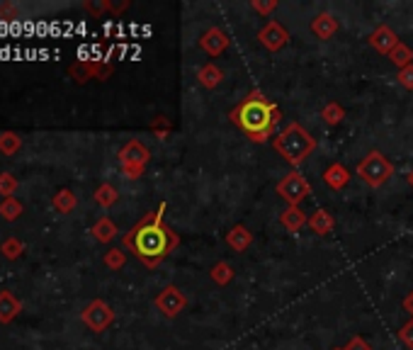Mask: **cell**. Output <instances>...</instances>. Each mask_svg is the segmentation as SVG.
<instances>
[{
    "label": "cell",
    "mask_w": 413,
    "mask_h": 350,
    "mask_svg": "<svg viewBox=\"0 0 413 350\" xmlns=\"http://www.w3.org/2000/svg\"><path fill=\"white\" fill-rule=\"evenodd\" d=\"M399 341L404 343L409 350H413V319H409L404 326L399 328Z\"/></svg>",
    "instance_id": "obj_25"
},
{
    "label": "cell",
    "mask_w": 413,
    "mask_h": 350,
    "mask_svg": "<svg viewBox=\"0 0 413 350\" xmlns=\"http://www.w3.org/2000/svg\"><path fill=\"white\" fill-rule=\"evenodd\" d=\"M83 321H85V326H90L92 331L100 333L114 321V311L109 309L102 299H95V302H90L85 306V311H83Z\"/></svg>",
    "instance_id": "obj_8"
},
{
    "label": "cell",
    "mask_w": 413,
    "mask_h": 350,
    "mask_svg": "<svg viewBox=\"0 0 413 350\" xmlns=\"http://www.w3.org/2000/svg\"><path fill=\"white\" fill-rule=\"evenodd\" d=\"M18 314V302H15L10 294H0V319L3 321H8V319H13V316Z\"/></svg>",
    "instance_id": "obj_23"
},
{
    "label": "cell",
    "mask_w": 413,
    "mask_h": 350,
    "mask_svg": "<svg viewBox=\"0 0 413 350\" xmlns=\"http://www.w3.org/2000/svg\"><path fill=\"white\" fill-rule=\"evenodd\" d=\"M396 80H399L401 88H406V90H413V64L406 66V68H401L399 73H396Z\"/></svg>",
    "instance_id": "obj_27"
},
{
    "label": "cell",
    "mask_w": 413,
    "mask_h": 350,
    "mask_svg": "<svg viewBox=\"0 0 413 350\" xmlns=\"http://www.w3.org/2000/svg\"><path fill=\"white\" fill-rule=\"evenodd\" d=\"M229 44H231L229 35L224 30H219V27H212V30H207L205 35L200 37V49L214 59L222 56V54L229 49Z\"/></svg>",
    "instance_id": "obj_10"
},
{
    "label": "cell",
    "mask_w": 413,
    "mask_h": 350,
    "mask_svg": "<svg viewBox=\"0 0 413 350\" xmlns=\"http://www.w3.org/2000/svg\"><path fill=\"white\" fill-rule=\"evenodd\" d=\"M229 117L231 122L246 131L251 141L265 144L275 131V122L280 119V107L265 100L261 90H253L239 107L231 109Z\"/></svg>",
    "instance_id": "obj_2"
},
{
    "label": "cell",
    "mask_w": 413,
    "mask_h": 350,
    "mask_svg": "<svg viewBox=\"0 0 413 350\" xmlns=\"http://www.w3.org/2000/svg\"><path fill=\"white\" fill-rule=\"evenodd\" d=\"M396 44H399V37H396V32L387 25H379L370 35V47L377 49V52L384 54V56H389V54L394 52Z\"/></svg>",
    "instance_id": "obj_11"
},
{
    "label": "cell",
    "mask_w": 413,
    "mask_h": 350,
    "mask_svg": "<svg viewBox=\"0 0 413 350\" xmlns=\"http://www.w3.org/2000/svg\"><path fill=\"white\" fill-rule=\"evenodd\" d=\"M117 190L112 188V185H100V188L95 190V200H97V205H102V207H112L114 202H117Z\"/></svg>",
    "instance_id": "obj_22"
},
{
    "label": "cell",
    "mask_w": 413,
    "mask_h": 350,
    "mask_svg": "<svg viewBox=\"0 0 413 350\" xmlns=\"http://www.w3.org/2000/svg\"><path fill=\"white\" fill-rule=\"evenodd\" d=\"M156 309L161 311L163 316H168V319H175V316L183 314L187 309L185 292L180 287H175V284H165L156 297Z\"/></svg>",
    "instance_id": "obj_7"
},
{
    "label": "cell",
    "mask_w": 413,
    "mask_h": 350,
    "mask_svg": "<svg viewBox=\"0 0 413 350\" xmlns=\"http://www.w3.org/2000/svg\"><path fill=\"white\" fill-rule=\"evenodd\" d=\"M234 267L229 265L227 260H219L212 265V270H209V277H212V282H217L219 287H227V284H231V280H234Z\"/></svg>",
    "instance_id": "obj_18"
},
{
    "label": "cell",
    "mask_w": 413,
    "mask_h": 350,
    "mask_svg": "<svg viewBox=\"0 0 413 350\" xmlns=\"http://www.w3.org/2000/svg\"><path fill=\"white\" fill-rule=\"evenodd\" d=\"M251 243H253V234L248 231V227H244V224H236V227L229 229L227 246H229L231 251H236V253H244V251Z\"/></svg>",
    "instance_id": "obj_15"
},
{
    "label": "cell",
    "mask_w": 413,
    "mask_h": 350,
    "mask_svg": "<svg viewBox=\"0 0 413 350\" xmlns=\"http://www.w3.org/2000/svg\"><path fill=\"white\" fill-rule=\"evenodd\" d=\"M18 144H20V141L15 139L13 134H5V139H0V146H3L5 151H10V149H18Z\"/></svg>",
    "instance_id": "obj_31"
},
{
    "label": "cell",
    "mask_w": 413,
    "mask_h": 350,
    "mask_svg": "<svg viewBox=\"0 0 413 350\" xmlns=\"http://www.w3.org/2000/svg\"><path fill=\"white\" fill-rule=\"evenodd\" d=\"M389 61H392L394 66H399V71H401V68H406V66H411V64H413V52H411V47H406L404 42H399V44H396L394 52L389 54Z\"/></svg>",
    "instance_id": "obj_20"
},
{
    "label": "cell",
    "mask_w": 413,
    "mask_h": 350,
    "mask_svg": "<svg viewBox=\"0 0 413 350\" xmlns=\"http://www.w3.org/2000/svg\"><path fill=\"white\" fill-rule=\"evenodd\" d=\"M163 215L165 205L158 207V212L141 219L124 236L126 248L148 267H156L158 262H163L180 246V236L163 222Z\"/></svg>",
    "instance_id": "obj_1"
},
{
    "label": "cell",
    "mask_w": 413,
    "mask_h": 350,
    "mask_svg": "<svg viewBox=\"0 0 413 350\" xmlns=\"http://www.w3.org/2000/svg\"><path fill=\"white\" fill-rule=\"evenodd\" d=\"M73 205H76L73 193H68V190L59 193V197H56V207H59V210H61V212H68V210H73Z\"/></svg>",
    "instance_id": "obj_28"
},
{
    "label": "cell",
    "mask_w": 413,
    "mask_h": 350,
    "mask_svg": "<svg viewBox=\"0 0 413 350\" xmlns=\"http://www.w3.org/2000/svg\"><path fill=\"white\" fill-rule=\"evenodd\" d=\"M258 40H261L263 47L268 49V52H280V49H285L287 47V42H289V32L285 30V25L282 22H277V20H270L265 27H263L261 32H258Z\"/></svg>",
    "instance_id": "obj_9"
},
{
    "label": "cell",
    "mask_w": 413,
    "mask_h": 350,
    "mask_svg": "<svg viewBox=\"0 0 413 350\" xmlns=\"http://www.w3.org/2000/svg\"><path fill=\"white\" fill-rule=\"evenodd\" d=\"M321 117L326 124L335 127V124H340L345 119V107L340 105V102H328V105H323L321 109Z\"/></svg>",
    "instance_id": "obj_19"
},
{
    "label": "cell",
    "mask_w": 413,
    "mask_h": 350,
    "mask_svg": "<svg viewBox=\"0 0 413 350\" xmlns=\"http://www.w3.org/2000/svg\"><path fill=\"white\" fill-rule=\"evenodd\" d=\"M311 32H313V37L321 42L333 40V35L338 32V20L330 13H318L316 18L311 20Z\"/></svg>",
    "instance_id": "obj_12"
},
{
    "label": "cell",
    "mask_w": 413,
    "mask_h": 350,
    "mask_svg": "<svg viewBox=\"0 0 413 350\" xmlns=\"http://www.w3.org/2000/svg\"><path fill=\"white\" fill-rule=\"evenodd\" d=\"M0 212H3V215L8 217V219H15V217L20 215V205H18V202H13V200H8V202L3 205V210H0Z\"/></svg>",
    "instance_id": "obj_30"
},
{
    "label": "cell",
    "mask_w": 413,
    "mask_h": 350,
    "mask_svg": "<svg viewBox=\"0 0 413 350\" xmlns=\"http://www.w3.org/2000/svg\"><path fill=\"white\" fill-rule=\"evenodd\" d=\"M343 350H372V346L362 336H352L350 341L343 346Z\"/></svg>",
    "instance_id": "obj_29"
},
{
    "label": "cell",
    "mask_w": 413,
    "mask_h": 350,
    "mask_svg": "<svg viewBox=\"0 0 413 350\" xmlns=\"http://www.w3.org/2000/svg\"><path fill=\"white\" fill-rule=\"evenodd\" d=\"M92 234H95L97 241H102V243H107V241H112L114 236H117V227H114L112 222H109L107 217L100 219V222L92 227Z\"/></svg>",
    "instance_id": "obj_21"
},
{
    "label": "cell",
    "mask_w": 413,
    "mask_h": 350,
    "mask_svg": "<svg viewBox=\"0 0 413 350\" xmlns=\"http://www.w3.org/2000/svg\"><path fill=\"white\" fill-rule=\"evenodd\" d=\"M333 227H335V219L328 210H316L309 217V229L316 236H326V234L333 231Z\"/></svg>",
    "instance_id": "obj_16"
},
{
    "label": "cell",
    "mask_w": 413,
    "mask_h": 350,
    "mask_svg": "<svg viewBox=\"0 0 413 350\" xmlns=\"http://www.w3.org/2000/svg\"><path fill=\"white\" fill-rule=\"evenodd\" d=\"M197 80H200L202 88H209V90H212V88H217L224 80V71L219 68L217 64L209 61V64L202 66L200 71H197Z\"/></svg>",
    "instance_id": "obj_17"
},
{
    "label": "cell",
    "mask_w": 413,
    "mask_h": 350,
    "mask_svg": "<svg viewBox=\"0 0 413 350\" xmlns=\"http://www.w3.org/2000/svg\"><path fill=\"white\" fill-rule=\"evenodd\" d=\"M401 306H404V311H406V314H409L411 319H413V292L406 294L404 302H401Z\"/></svg>",
    "instance_id": "obj_32"
},
{
    "label": "cell",
    "mask_w": 413,
    "mask_h": 350,
    "mask_svg": "<svg viewBox=\"0 0 413 350\" xmlns=\"http://www.w3.org/2000/svg\"><path fill=\"white\" fill-rule=\"evenodd\" d=\"M406 180H409V185H411V188H413V168H411V171H409V175H406Z\"/></svg>",
    "instance_id": "obj_33"
},
{
    "label": "cell",
    "mask_w": 413,
    "mask_h": 350,
    "mask_svg": "<svg viewBox=\"0 0 413 350\" xmlns=\"http://www.w3.org/2000/svg\"><path fill=\"white\" fill-rule=\"evenodd\" d=\"M148 161H151V151L136 139H131L129 144L119 151V163H122V171L126 173V178H139V175L144 173Z\"/></svg>",
    "instance_id": "obj_6"
},
{
    "label": "cell",
    "mask_w": 413,
    "mask_h": 350,
    "mask_svg": "<svg viewBox=\"0 0 413 350\" xmlns=\"http://www.w3.org/2000/svg\"><path fill=\"white\" fill-rule=\"evenodd\" d=\"M277 195L287 202V207H299L311 195V185L301 173L292 171L277 183Z\"/></svg>",
    "instance_id": "obj_5"
},
{
    "label": "cell",
    "mask_w": 413,
    "mask_h": 350,
    "mask_svg": "<svg viewBox=\"0 0 413 350\" xmlns=\"http://www.w3.org/2000/svg\"><path fill=\"white\" fill-rule=\"evenodd\" d=\"M124 260H126V255L119 248H112L107 255H104V265H107L109 270H119V267L124 265Z\"/></svg>",
    "instance_id": "obj_24"
},
{
    "label": "cell",
    "mask_w": 413,
    "mask_h": 350,
    "mask_svg": "<svg viewBox=\"0 0 413 350\" xmlns=\"http://www.w3.org/2000/svg\"><path fill=\"white\" fill-rule=\"evenodd\" d=\"M357 175L362 178V183H367L370 188H382L389 178L394 175V166L389 163V158L382 151H370L360 163H357Z\"/></svg>",
    "instance_id": "obj_4"
},
{
    "label": "cell",
    "mask_w": 413,
    "mask_h": 350,
    "mask_svg": "<svg viewBox=\"0 0 413 350\" xmlns=\"http://www.w3.org/2000/svg\"><path fill=\"white\" fill-rule=\"evenodd\" d=\"M333 350H343V348H333Z\"/></svg>",
    "instance_id": "obj_34"
},
{
    "label": "cell",
    "mask_w": 413,
    "mask_h": 350,
    "mask_svg": "<svg viewBox=\"0 0 413 350\" xmlns=\"http://www.w3.org/2000/svg\"><path fill=\"white\" fill-rule=\"evenodd\" d=\"M280 224H282L289 234H299L304 227H309V215L301 212L299 207H287V210L280 215Z\"/></svg>",
    "instance_id": "obj_13"
},
{
    "label": "cell",
    "mask_w": 413,
    "mask_h": 350,
    "mask_svg": "<svg viewBox=\"0 0 413 350\" xmlns=\"http://www.w3.org/2000/svg\"><path fill=\"white\" fill-rule=\"evenodd\" d=\"M323 183H326L330 190H343L345 185L350 183V171L343 163H330L326 171H323Z\"/></svg>",
    "instance_id": "obj_14"
},
{
    "label": "cell",
    "mask_w": 413,
    "mask_h": 350,
    "mask_svg": "<svg viewBox=\"0 0 413 350\" xmlns=\"http://www.w3.org/2000/svg\"><path fill=\"white\" fill-rule=\"evenodd\" d=\"M251 8L256 10L258 15H270L273 10H277V0H253Z\"/></svg>",
    "instance_id": "obj_26"
},
{
    "label": "cell",
    "mask_w": 413,
    "mask_h": 350,
    "mask_svg": "<svg viewBox=\"0 0 413 350\" xmlns=\"http://www.w3.org/2000/svg\"><path fill=\"white\" fill-rule=\"evenodd\" d=\"M313 149H316V139L299 122H289L275 136V151L294 168H299L313 153Z\"/></svg>",
    "instance_id": "obj_3"
}]
</instances>
